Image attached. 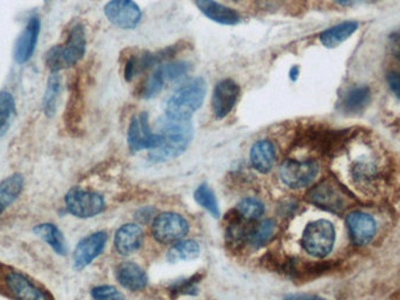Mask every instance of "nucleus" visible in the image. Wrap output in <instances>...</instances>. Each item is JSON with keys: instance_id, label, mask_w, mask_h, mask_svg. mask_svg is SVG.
I'll use <instances>...</instances> for the list:
<instances>
[{"instance_id": "1", "label": "nucleus", "mask_w": 400, "mask_h": 300, "mask_svg": "<svg viewBox=\"0 0 400 300\" xmlns=\"http://www.w3.org/2000/svg\"><path fill=\"white\" fill-rule=\"evenodd\" d=\"M156 133L161 138V145L149 152V157L155 162H163L185 152L193 138V125L191 120L170 118L164 114L157 121Z\"/></svg>"}, {"instance_id": "2", "label": "nucleus", "mask_w": 400, "mask_h": 300, "mask_svg": "<svg viewBox=\"0 0 400 300\" xmlns=\"http://www.w3.org/2000/svg\"><path fill=\"white\" fill-rule=\"evenodd\" d=\"M207 93V84L202 78H193L179 86L168 98L165 115L170 118L191 120L192 115L202 107Z\"/></svg>"}, {"instance_id": "3", "label": "nucleus", "mask_w": 400, "mask_h": 300, "mask_svg": "<svg viewBox=\"0 0 400 300\" xmlns=\"http://www.w3.org/2000/svg\"><path fill=\"white\" fill-rule=\"evenodd\" d=\"M86 30L82 25L76 24L72 28L64 44L54 46L47 52L46 65L51 73H59L78 64L86 53Z\"/></svg>"}, {"instance_id": "4", "label": "nucleus", "mask_w": 400, "mask_h": 300, "mask_svg": "<svg viewBox=\"0 0 400 300\" xmlns=\"http://www.w3.org/2000/svg\"><path fill=\"white\" fill-rule=\"evenodd\" d=\"M303 249L312 256L326 257L333 250L335 243V230L331 223L324 219L309 223L303 231Z\"/></svg>"}, {"instance_id": "5", "label": "nucleus", "mask_w": 400, "mask_h": 300, "mask_svg": "<svg viewBox=\"0 0 400 300\" xmlns=\"http://www.w3.org/2000/svg\"><path fill=\"white\" fill-rule=\"evenodd\" d=\"M64 204L68 213L78 218H91L105 210V199L98 192L72 188L64 196Z\"/></svg>"}, {"instance_id": "6", "label": "nucleus", "mask_w": 400, "mask_h": 300, "mask_svg": "<svg viewBox=\"0 0 400 300\" xmlns=\"http://www.w3.org/2000/svg\"><path fill=\"white\" fill-rule=\"evenodd\" d=\"M181 51V45H173L157 52H139L129 55L125 65V80L132 82L137 75L144 73L150 68L157 67L159 65L171 60L173 55Z\"/></svg>"}, {"instance_id": "7", "label": "nucleus", "mask_w": 400, "mask_h": 300, "mask_svg": "<svg viewBox=\"0 0 400 300\" xmlns=\"http://www.w3.org/2000/svg\"><path fill=\"white\" fill-rule=\"evenodd\" d=\"M127 141L129 149L132 152H138L141 150L152 152L161 145V138L159 134L152 130L147 111H142L139 114L132 116L127 132Z\"/></svg>"}, {"instance_id": "8", "label": "nucleus", "mask_w": 400, "mask_h": 300, "mask_svg": "<svg viewBox=\"0 0 400 300\" xmlns=\"http://www.w3.org/2000/svg\"><path fill=\"white\" fill-rule=\"evenodd\" d=\"M320 167L315 161L286 160L279 168V177L283 184L292 189H299L309 186L316 179Z\"/></svg>"}, {"instance_id": "9", "label": "nucleus", "mask_w": 400, "mask_h": 300, "mask_svg": "<svg viewBox=\"0 0 400 300\" xmlns=\"http://www.w3.org/2000/svg\"><path fill=\"white\" fill-rule=\"evenodd\" d=\"M152 235L161 244H175L188 233V223L176 213H161L152 223Z\"/></svg>"}, {"instance_id": "10", "label": "nucleus", "mask_w": 400, "mask_h": 300, "mask_svg": "<svg viewBox=\"0 0 400 300\" xmlns=\"http://www.w3.org/2000/svg\"><path fill=\"white\" fill-rule=\"evenodd\" d=\"M103 11L108 21L121 30H134L141 23L142 11L134 0H110Z\"/></svg>"}, {"instance_id": "11", "label": "nucleus", "mask_w": 400, "mask_h": 300, "mask_svg": "<svg viewBox=\"0 0 400 300\" xmlns=\"http://www.w3.org/2000/svg\"><path fill=\"white\" fill-rule=\"evenodd\" d=\"M239 84L232 79H222L215 84L211 99L213 114L217 118H224L236 107L240 96Z\"/></svg>"}, {"instance_id": "12", "label": "nucleus", "mask_w": 400, "mask_h": 300, "mask_svg": "<svg viewBox=\"0 0 400 300\" xmlns=\"http://www.w3.org/2000/svg\"><path fill=\"white\" fill-rule=\"evenodd\" d=\"M108 236L105 231H98L84 237L75 248L73 260L75 270L81 271L91 265L105 250Z\"/></svg>"}, {"instance_id": "13", "label": "nucleus", "mask_w": 400, "mask_h": 300, "mask_svg": "<svg viewBox=\"0 0 400 300\" xmlns=\"http://www.w3.org/2000/svg\"><path fill=\"white\" fill-rule=\"evenodd\" d=\"M308 201L322 209L341 211L345 208V196L333 183L323 181L308 192Z\"/></svg>"}, {"instance_id": "14", "label": "nucleus", "mask_w": 400, "mask_h": 300, "mask_svg": "<svg viewBox=\"0 0 400 300\" xmlns=\"http://www.w3.org/2000/svg\"><path fill=\"white\" fill-rule=\"evenodd\" d=\"M5 282L11 294L17 300H50L40 287L21 272L11 271L7 273Z\"/></svg>"}, {"instance_id": "15", "label": "nucleus", "mask_w": 400, "mask_h": 300, "mask_svg": "<svg viewBox=\"0 0 400 300\" xmlns=\"http://www.w3.org/2000/svg\"><path fill=\"white\" fill-rule=\"evenodd\" d=\"M40 32V21L37 16L30 18L26 28L21 32L14 48V60L19 65L25 64L33 55L38 37Z\"/></svg>"}, {"instance_id": "16", "label": "nucleus", "mask_w": 400, "mask_h": 300, "mask_svg": "<svg viewBox=\"0 0 400 300\" xmlns=\"http://www.w3.org/2000/svg\"><path fill=\"white\" fill-rule=\"evenodd\" d=\"M195 6L210 21L225 26H234L241 21V16L232 7L215 0H195Z\"/></svg>"}, {"instance_id": "17", "label": "nucleus", "mask_w": 400, "mask_h": 300, "mask_svg": "<svg viewBox=\"0 0 400 300\" xmlns=\"http://www.w3.org/2000/svg\"><path fill=\"white\" fill-rule=\"evenodd\" d=\"M347 224L353 243L357 245H365L369 243L376 233V222L367 213L360 211L350 213L347 217Z\"/></svg>"}, {"instance_id": "18", "label": "nucleus", "mask_w": 400, "mask_h": 300, "mask_svg": "<svg viewBox=\"0 0 400 300\" xmlns=\"http://www.w3.org/2000/svg\"><path fill=\"white\" fill-rule=\"evenodd\" d=\"M144 240V235L139 226L136 224H125L116 231L115 235V249L122 256H129L136 252Z\"/></svg>"}, {"instance_id": "19", "label": "nucleus", "mask_w": 400, "mask_h": 300, "mask_svg": "<svg viewBox=\"0 0 400 300\" xmlns=\"http://www.w3.org/2000/svg\"><path fill=\"white\" fill-rule=\"evenodd\" d=\"M116 279L127 290H143L148 284V277L139 265L132 262H125L116 269Z\"/></svg>"}, {"instance_id": "20", "label": "nucleus", "mask_w": 400, "mask_h": 300, "mask_svg": "<svg viewBox=\"0 0 400 300\" xmlns=\"http://www.w3.org/2000/svg\"><path fill=\"white\" fill-rule=\"evenodd\" d=\"M249 159L253 168L261 174H268L274 167L276 159L275 148L272 142L267 140L256 141L251 148Z\"/></svg>"}, {"instance_id": "21", "label": "nucleus", "mask_w": 400, "mask_h": 300, "mask_svg": "<svg viewBox=\"0 0 400 300\" xmlns=\"http://www.w3.org/2000/svg\"><path fill=\"white\" fill-rule=\"evenodd\" d=\"M25 179L21 174H12L0 182V216L12 206L24 190Z\"/></svg>"}, {"instance_id": "22", "label": "nucleus", "mask_w": 400, "mask_h": 300, "mask_svg": "<svg viewBox=\"0 0 400 300\" xmlns=\"http://www.w3.org/2000/svg\"><path fill=\"white\" fill-rule=\"evenodd\" d=\"M33 233L59 256H64L67 253V243L64 240V233H61L57 226L52 223L38 224L34 226Z\"/></svg>"}, {"instance_id": "23", "label": "nucleus", "mask_w": 400, "mask_h": 300, "mask_svg": "<svg viewBox=\"0 0 400 300\" xmlns=\"http://www.w3.org/2000/svg\"><path fill=\"white\" fill-rule=\"evenodd\" d=\"M358 28L357 21H344L341 24L323 30L320 34L321 44L326 48H336L349 39Z\"/></svg>"}, {"instance_id": "24", "label": "nucleus", "mask_w": 400, "mask_h": 300, "mask_svg": "<svg viewBox=\"0 0 400 300\" xmlns=\"http://www.w3.org/2000/svg\"><path fill=\"white\" fill-rule=\"evenodd\" d=\"M370 101V88L367 86H358L347 91V94L344 95L342 105L344 111L348 113H358L363 111Z\"/></svg>"}, {"instance_id": "25", "label": "nucleus", "mask_w": 400, "mask_h": 300, "mask_svg": "<svg viewBox=\"0 0 400 300\" xmlns=\"http://www.w3.org/2000/svg\"><path fill=\"white\" fill-rule=\"evenodd\" d=\"M200 255V246L193 240H182L173 244L168 251L170 263H177L182 260H193Z\"/></svg>"}, {"instance_id": "26", "label": "nucleus", "mask_w": 400, "mask_h": 300, "mask_svg": "<svg viewBox=\"0 0 400 300\" xmlns=\"http://www.w3.org/2000/svg\"><path fill=\"white\" fill-rule=\"evenodd\" d=\"M166 84H168V82H166L163 72H161L159 66H157L152 72V74H149L145 78L144 82H142L141 87L138 89V96L145 99V100L155 98L163 91V88L165 87Z\"/></svg>"}, {"instance_id": "27", "label": "nucleus", "mask_w": 400, "mask_h": 300, "mask_svg": "<svg viewBox=\"0 0 400 300\" xmlns=\"http://www.w3.org/2000/svg\"><path fill=\"white\" fill-rule=\"evenodd\" d=\"M274 231H275V222L273 219H265L258 226L251 228L247 242L254 249H259L261 246L268 243L269 240L274 235Z\"/></svg>"}, {"instance_id": "28", "label": "nucleus", "mask_w": 400, "mask_h": 300, "mask_svg": "<svg viewBox=\"0 0 400 300\" xmlns=\"http://www.w3.org/2000/svg\"><path fill=\"white\" fill-rule=\"evenodd\" d=\"M16 115V101L10 91H0V138H3Z\"/></svg>"}, {"instance_id": "29", "label": "nucleus", "mask_w": 400, "mask_h": 300, "mask_svg": "<svg viewBox=\"0 0 400 300\" xmlns=\"http://www.w3.org/2000/svg\"><path fill=\"white\" fill-rule=\"evenodd\" d=\"M60 93V77L57 73H51L48 78L47 88L45 91L42 107L45 114L48 118H52L57 111V96Z\"/></svg>"}, {"instance_id": "30", "label": "nucleus", "mask_w": 400, "mask_h": 300, "mask_svg": "<svg viewBox=\"0 0 400 300\" xmlns=\"http://www.w3.org/2000/svg\"><path fill=\"white\" fill-rule=\"evenodd\" d=\"M195 201L199 206L204 208L207 213H211L215 218L220 217V209H219L218 201L215 197V192L206 183H202L195 191Z\"/></svg>"}, {"instance_id": "31", "label": "nucleus", "mask_w": 400, "mask_h": 300, "mask_svg": "<svg viewBox=\"0 0 400 300\" xmlns=\"http://www.w3.org/2000/svg\"><path fill=\"white\" fill-rule=\"evenodd\" d=\"M265 213V206L259 199H253V197H247L240 201L236 206V213L238 216L245 219L247 222L256 221L263 216Z\"/></svg>"}, {"instance_id": "32", "label": "nucleus", "mask_w": 400, "mask_h": 300, "mask_svg": "<svg viewBox=\"0 0 400 300\" xmlns=\"http://www.w3.org/2000/svg\"><path fill=\"white\" fill-rule=\"evenodd\" d=\"M91 297L94 300H127L125 296L114 287L100 285L91 290Z\"/></svg>"}, {"instance_id": "33", "label": "nucleus", "mask_w": 400, "mask_h": 300, "mask_svg": "<svg viewBox=\"0 0 400 300\" xmlns=\"http://www.w3.org/2000/svg\"><path fill=\"white\" fill-rule=\"evenodd\" d=\"M387 84L391 91L400 100V71L391 72L387 74Z\"/></svg>"}, {"instance_id": "34", "label": "nucleus", "mask_w": 400, "mask_h": 300, "mask_svg": "<svg viewBox=\"0 0 400 300\" xmlns=\"http://www.w3.org/2000/svg\"><path fill=\"white\" fill-rule=\"evenodd\" d=\"M389 48H390L391 55L400 60V32L391 34L389 39Z\"/></svg>"}, {"instance_id": "35", "label": "nucleus", "mask_w": 400, "mask_h": 300, "mask_svg": "<svg viewBox=\"0 0 400 300\" xmlns=\"http://www.w3.org/2000/svg\"><path fill=\"white\" fill-rule=\"evenodd\" d=\"M337 5L343 7L355 6V5H360V4L367 3L371 0H333Z\"/></svg>"}, {"instance_id": "36", "label": "nucleus", "mask_w": 400, "mask_h": 300, "mask_svg": "<svg viewBox=\"0 0 400 300\" xmlns=\"http://www.w3.org/2000/svg\"><path fill=\"white\" fill-rule=\"evenodd\" d=\"M283 300H326L316 296H304V294H290Z\"/></svg>"}, {"instance_id": "37", "label": "nucleus", "mask_w": 400, "mask_h": 300, "mask_svg": "<svg viewBox=\"0 0 400 300\" xmlns=\"http://www.w3.org/2000/svg\"><path fill=\"white\" fill-rule=\"evenodd\" d=\"M299 75V68L297 66H293L290 68V78L292 82H296Z\"/></svg>"}, {"instance_id": "38", "label": "nucleus", "mask_w": 400, "mask_h": 300, "mask_svg": "<svg viewBox=\"0 0 400 300\" xmlns=\"http://www.w3.org/2000/svg\"></svg>"}]
</instances>
